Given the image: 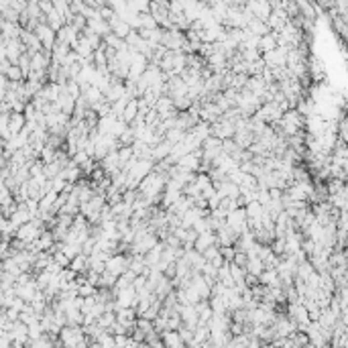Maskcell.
<instances>
[{"mask_svg":"<svg viewBox=\"0 0 348 348\" xmlns=\"http://www.w3.org/2000/svg\"><path fill=\"white\" fill-rule=\"evenodd\" d=\"M59 340L63 342V348H79L81 344H86L90 338L86 336L84 328H74V326H65L59 334Z\"/></svg>","mask_w":348,"mask_h":348,"instance_id":"cell-1","label":"cell"},{"mask_svg":"<svg viewBox=\"0 0 348 348\" xmlns=\"http://www.w3.org/2000/svg\"><path fill=\"white\" fill-rule=\"evenodd\" d=\"M236 135V122L234 120H228V118H222L218 122L212 124V137H216L220 141H226V139H234Z\"/></svg>","mask_w":348,"mask_h":348,"instance_id":"cell-2","label":"cell"},{"mask_svg":"<svg viewBox=\"0 0 348 348\" xmlns=\"http://www.w3.org/2000/svg\"><path fill=\"white\" fill-rule=\"evenodd\" d=\"M287 53L289 49L287 47H277L275 51H269L263 55V61L267 65L269 70H275V68H287Z\"/></svg>","mask_w":348,"mask_h":348,"instance_id":"cell-3","label":"cell"},{"mask_svg":"<svg viewBox=\"0 0 348 348\" xmlns=\"http://www.w3.org/2000/svg\"><path fill=\"white\" fill-rule=\"evenodd\" d=\"M106 271L114 273L116 277L124 275L126 271H130V257L128 255H112L106 261Z\"/></svg>","mask_w":348,"mask_h":348,"instance_id":"cell-4","label":"cell"},{"mask_svg":"<svg viewBox=\"0 0 348 348\" xmlns=\"http://www.w3.org/2000/svg\"><path fill=\"white\" fill-rule=\"evenodd\" d=\"M188 92H190V88L186 86V81H184V77H181V76L169 77V81H167V96L171 98L173 102L181 100V98H186Z\"/></svg>","mask_w":348,"mask_h":348,"instance_id":"cell-5","label":"cell"},{"mask_svg":"<svg viewBox=\"0 0 348 348\" xmlns=\"http://www.w3.org/2000/svg\"><path fill=\"white\" fill-rule=\"evenodd\" d=\"M45 230H41V228H37L33 222H29V224H25V226H21L19 230H16V234H14V238H19V240H23V242H35V240H39L41 238V234H43Z\"/></svg>","mask_w":348,"mask_h":348,"instance_id":"cell-6","label":"cell"},{"mask_svg":"<svg viewBox=\"0 0 348 348\" xmlns=\"http://www.w3.org/2000/svg\"><path fill=\"white\" fill-rule=\"evenodd\" d=\"M100 167L104 169V173H106L108 177H114L116 173H120V171H122V161H120V157H118V151L110 153L108 157H104V159L100 161Z\"/></svg>","mask_w":348,"mask_h":348,"instance_id":"cell-7","label":"cell"},{"mask_svg":"<svg viewBox=\"0 0 348 348\" xmlns=\"http://www.w3.org/2000/svg\"><path fill=\"white\" fill-rule=\"evenodd\" d=\"M179 313H181V320H184V326L190 328V330H195L200 326V313H197L195 306H181L179 308Z\"/></svg>","mask_w":348,"mask_h":348,"instance_id":"cell-8","label":"cell"},{"mask_svg":"<svg viewBox=\"0 0 348 348\" xmlns=\"http://www.w3.org/2000/svg\"><path fill=\"white\" fill-rule=\"evenodd\" d=\"M116 304H118V308H137L139 306V293L135 287H128L124 291L118 293V297H116Z\"/></svg>","mask_w":348,"mask_h":348,"instance_id":"cell-9","label":"cell"},{"mask_svg":"<svg viewBox=\"0 0 348 348\" xmlns=\"http://www.w3.org/2000/svg\"><path fill=\"white\" fill-rule=\"evenodd\" d=\"M246 8L253 12V16L255 19H261V21H269V16H271V12H273V8H271V2H246Z\"/></svg>","mask_w":348,"mask_h":348,"instance_id":"cell-10","label":"cell"},{"mask_svg":"<svg viewBox=\"0 0 348 348\" xmlns=\"http://www.w3.org/2000/svg\"><path fill=\"white\" fill-rule=\"evenodd\" d=\"M287 23H291V19H289V14L285 10H273L271 16H269V21H267V25L271 27V31H277V33L283 31V27Z\"/></svg>","mask_w":348,"mask_h":348,"instance_id":"cell-11","label":"cell"},{"mask_svg":"<svg viewBox=\"0 0 348 348\" xmlns=\"http://www.w3.org/2000/svg\"><path fill=\"white\" fill-rule=\"evenodd\" d=\"M79 35L81 33H77L72 25H65L59 33H57V43H65V45H70V47H74L76 43H77V39H79Z\"/></svg>","mask_w":348,"mask_h":348,"instance_id":"cell-12","label":"cell"},{"mask_svg":"<svg viewBox=\"0 0 348 348\" xmlns=\"http://www.w3.org/2000/svg\"><path fill=\"white\" fill-rule=\"evenodd\" d=\"M192 287L197 291V295L202 297V302H210L212 300V287L206 283V279L202 275H195L192 279Z\"/></svg>","mask_w":348,"mask_h":348,"instance_id":"cell-13","label":"cell"},{"mask_svg":"<svg viewBox=\"0 0 348 348\" xmlns=\"http://www.w3.org/2000/svg\"><path fill=\"white\" fill-rule=\"evenodd\" d=\"M214 188H216V192L220 193V197H230V200H238V197L242 195L240 186L232 184V181H224V184L214 186Z\"/></svg>","mask_w":348,"mask_h":348,"instance_id":"cell-14","label":"cell"},{"mask_svg":"<svg viewBox=\"0 0 348 348\" xmlns=\"http://www.w3.org/2000/svg\"><path fill=\"white\" fill-rule=\"evenodd\" d=\"M216 242H218L216 232H204V234H200V236H197V240H195V251L204 255L210 246H218Z\"/></svg>","mask_w":348,"mask_h":348,"instance_id":"cell-15","label":"cell"},{"mask_svg":"<svg viewBox=\"0 0 348 348\" xmlns=\"http://www.w3.org/2000/svg\"><path fill=\"white\" fill-rule=\"evenodd\" d=\"M173 291H175V285H173V279H169V277H163L159 281V285L155 287V295L159 302H165Z\"/></svg>","mask_w":348,"mask_h":348,"instance_id":"cell-16","label":"cell"},{"mask_svg":"<svg viewBox=\"0 0 348 348\" xmlns=\"http://www.w3.org/2000/svg\"><path fill=\"white\" fill-rule=\"evenodd\" d=\"M110 27H112V33H114V35H116V37H120V39H124V41H126V37L130 35V33L135 31V29H132L126 21H122L120 16H116L114 21H110Z\"/></svg>","mask_w":348,"mask_h":348,"instance_id":"cell-17","label":"cell"},{"mask_svg":"<svg viewBox=\"0 0 348 348\" xmlns=\"http://www.w3.org/2000/svg\"><path fill=\"white\" fill-rule=\"evenodd\" d=\"M259 281H261L263 287H283L277 269H265V273L259 277Z\"/></svg>","mask_w":348,"mask_h":348,"instance_id":"cell-18","label":"cell"},{"mask_svg":"<svg viewBox=\"0 0 348 348\" xmlns=\"http://www.w3.org/2000/svg\"><path fill=\"white\" fill-rule=\"evenodd\" d=\"M171 153H173V145L169 141H161L157 147H153V161L161 163L163 159H167Z\"/></svg>","mask_w":348,"mask_h":348,"instance_id":"cell-19","label":"cell"},{"mask_svg":"<svg viewBox=\"0 0 348 348\" xmlns=\"http://www.w3.org/2000/svg\"><path fill=\"white\" fill-rule=\"evenodd\" d=\"M74 51L81 57V59H88V57H92L94 55V49H92V45H90V41L84 37V35H79V39H77V43L72 47Z\"/></svg>","mask_w":348,"mask_h":348,"instance_id":"cell-20","label":"cell"},{"mask_svg":"<svg viewBox=\"0 0 348 348\" xmlns=\"http://www.w3.org/2000/svg\"><path fill=\"white\" fill-rule=\"evenodd\" d=\"M246 29L251 31V35H255V37H265L271 33V27L267 25V21H261V19H253Z\"/></svg>","mask_w":348,"mask_h":348,"instance_id":"cell-21","label":"cell"},{"mask_svg":"<svg viewBox=\"0 0 348 348\" xmlns=\"http://www.w3.org/2000/svg\"><path fill=\"white\" fill-rule=\"evenodd\" d=\"M49 68H51V57L49 55H45L43 51L33 55V70L35 72H47Z\"/></svg>","mask_w":348,"mask_h":348,"instance_id":"cell-22","label":"cell"},{"mask_svg":"<svg viewBox=\"0 0 348 348\" xmlns=\"http://www.w3.org/2000/svg\"><path fill=\"white\" fill-rule=\"evenodd\" d=\"M84 98H86V102L90 104V108H94V106H98V104L104 100V94L98 90L96 86H90L88 90H84Z\"/></svg>","mask_w":348,"mask_h":348,"instance_id":"cell-23","label":"cell"},{"mask_svg":"<svg viewBox=\"0 0 348 348\" xmlns=\"http://www.w3.org/2000/svg\"><path fill=\"white\" fill-rule=\"evenodd\" d=\"M184 200V192H165L163 193V202H161V208L163 210H169L171 206H175L177 202Z\"/></svg>","mask_w":348,"mask_h":348,"instance_id":"cell-24","label":"cell"},{"mask_svg":"<svg viewBox=\"0 0 348 348\" xmlns=\"http://www.w3.org/2000/svg\"><path fill=\"white\" fill-rule=\"evenodd\" d=\"M277 47H279V43H277V39H275L273 33H269V35L261 37V47H259V51H261L263 55H265V53H269V51H275Z\"/></svg>","mask_w":348,"mask_h":348,"instance_id":"cell-25","label":"cell"},{"mask_svg":"<svg viewBox=\"0 0 348 348\" xmlns=\"http://www.w3.org/2000/svg\"><path fill=\"white\" fill-rule=\"evenodd\" d=\"M53 244H55V238H53V232H51V230H45L43 234H41V238L37 240V246H39L41 253H43V251H51Z\"/></svg>","mask_w":348,"mask_h":348,"instance_id":"cell-26","label":"cell"},{"mask_svg":"<svg viewBox=\"0 0 348 348\" xmlns=\"http://www.w3.org/2000/svg\"><path fill=\"white\" fill-rule=\"evenodd\" d=\"M2 271L10 273V275H14V277H21V275H23V271H21V267H19V261H16L14 257L2 259Z\"/></svg>","mask_w":348,"mask_h":348,"instance_id":"cell-27","label":"cell"},{"mask_svg":"<svg viewBox=\"0 0 348 348\" xmlns=\"http://www.w3.org/2000/svg\"><path fill=\"white\" fill-rule=\"evenodd\" d=\"M116 120L118 118H114V116H104V118H100V122H98V130H100V135H112V128L116 124Z\"/></svg>","mask_w":348,"mask_h":348,"instance_id":"cell-28","label":"cell"},{"mask_svg":"<svg viewBox=\"0 0 348 348\" xmlns=\"http://www.w3.org/2000/svg\"><path fill=\"white\" fill-rule=\"evenodd\" d=\"M135 118H139V100H130V102H128V106H126V110H124L122 120L130 124Z\"/></svg>","mask_w":348,"mask_h":348,"instance_id":"cell-29","label":"cell"},{"mask_svg":"<svg viewBox=\"0 0 348 348\" xmlns=\"http://www.w3.org/2000/svg\"><path fill=\"white\" fill-rule=\"evenodd\" d=\"M246 273L248 275H255V277H261L265 273V263L261 259H251L246 265Z\"/></svg>","mask_w":348,"mask_h":348,"instance_id":"cell-30","label":"cell"},{"mask_svg":"<svg viewBox=\"0 0 348 348\" xmlns=\"http://www.w3.org/2000/svg\"><path fill=\"white\" fill-rule=\"evenodd\" d=\"M161 338H163V342H165V348H177V346L184 344V340H181L179 332H165Z\"/></svg>","mask_w":348,"mask_h":348,"instance_id":"cell-31","label":"cell"},{"mask_svg":"<svg viewBox=\"0 0 348 348\" xmlns=\"http://www.w3.org/2000/svg\"><path fill=\"white\" fill-rule=\"evenodd\" d=\"M238 53L242 55V59H244L246 63H251V65L263 59V53L259 51V49H242V51H238Z\"/></svg>","mask_w":348,"mask_h":348,"instance_id":"cell-32","label":"cell"},{"mask_svg":"<svg viewBox=\"0 0 348 348\" xmlns=\"http://www.w3.org/2000/svg\"><path fill=\"white\" fill-rule=\"evenodd\" d=\"M188 137V132L186 130H181V128H171V130H167V135H165V141H169L171 145H177V143H181Z\"/></svg>","mask_w":348,"mask_h":348,"instance_id":"cell-33","label":"cell"},{"mask_svg":"<svg viewBox=\"0 0 348 348\" xmlns=\"http://www.w3.org/2000/svg\"><path fill=\"white\" fill-rule=\"evenodd\" d=\"M139 21H141V29H149V31L159 29V25H157V21L153 19V14H151V12H143V14H139Z\"/></svg>","mask_w":348,"mask_h":348,"instance_id":"cell-34","label":"cell"},{"mask_svg":"<svg viewBox=\"0 0 348 348\" xmlns=\"http://www.w3.org/2000/svg\"><path fill=\"white\" fill-rule=\"evenodd\" d=\"M269 246H271L273 255H277V257H285L287 255V242H285V238H275Z\"/></svg>","mask_w":348,"mask_h":348,"instance_id":"cell-35","label":"cell"},{"mask_svg":"<svg viewBox=\"0 0 348 348\" xmlns=\"http://www.w3.org/2000/svg\"><path fill=\"white\" fill-rule=\"evenodd\" d=\"M244 210H246V216L251 218V220H259V218L263 216V212H265V208H263L259 202H253V204H248Z\"/></svg>","mask_w":348,"mask_h":348,"instance_id":"cell-36","label":"cell"},{"mask_svg":"<svg viewBox=\"0 0 348 348\" xmlns=\"http://www.w3.org/2000/svg\"><path fill=\"white\" fill-rule=\"evenodd\" d=\"M311 273H316V269H313V265H311V261L308 259L306 263H300V267H297V279H308Z\"/></svg>","mask_w":348,"mask_h":348,"instance_id":"cell-37","label":"cell"},{"mask_svg":"<svg viewBox=\"0 0 348 348\" xmlns=\"http://www.w3.org/2000/svg\"><path fill=\"white\" fill-rule=\"evenodd\" d=\"M128 102H130V98H122V100H118V102L112 104V116H114V118H122Z\"/></svg>","mask_w":348,"mask_h":348,"instance_id":"cell-38","label":"cell"},{"mask_svg":"<svg viewBox=\"0 0 348 348\" xmlns=\"http://www.w3.org/2000/svg\"><path fill=\"white\" fill-rule=\"evenodd\" d=\"M116 281H118V277H116L114 273H110V271H104V273H102V277H100V287H108V289H114ZM100 287H98V289H100Z\"/></svg>","mask_w":348,"mask_h":348,"instance_id":"cell-39","label":"cell"},{"mask_svg":"<svg viewBox=\"0 0 348 348\" xmlns=\"http://www.w3.org/2000/svg\"><path fill=\"white\" fill-rule=\"evenodd\" d=\"M118 141H120V147H132V145L137 143V132L128 126V130L122 132V137H120Z\"/></svg>","mask_w":348,"mask_h":348,"instance_id":"cell-40","label":"cell"},{"mask_svg":"<svg viewBox=\"0 0 348 348\" xmlns=\"http://www.w3.org/2000/svg\"><path fill=\"white\" fill-rule=\"evenodd\" d=\"M10 81H27L25 79V74H23V70L19 68V65H10V68H8V72L4 74Z\"/></svg>","mask_w":348,"mask_h":348,"instance_id":"cell-41","label":"cell"},{"mask_svg":"<svg viewBox=\"0 0 348 348\" xmlns=\"http://www.w3.org/2000/svg\"><path fill=\"white\" fill-rule=\"evenodd\" d=\"M0 204H2V208H8L14 204V193L6 186H2V192H0Z\"/></svg>","mask_w":348,"mask_h":348,"instance_id":"cell-42","label":"cell"},{"mask_svg":"<svg viewBox=\"0 0 348 348\" xmlns=\"http://www.w3.org/2000/svg\"><path fill=\"white\" fill-rule=\"evenodd\" d=\"M96 342L100 344V348H118V346H116V338H114L110 332H104Z\"/></svg>","mask_w":348,"mask_h":348,"instance_id":"cell-43","label":"cell"},{"mask_svg":"<svg viewBox=\"0 0 348 348\" xmlns=\"http://www.w3.org/2000/svg\"><path fill=\"white\" fill-rule=\"evenodd\" d=\"M118 157H120L122 165L130 163L132 159H135V149H132V147H120V151H118Z\"/></svg>","mask_w":348,"mask_h":348,"instance_id":"cell-44","label":"cell"},{"mask_svg":"<svg viewBox=\"0 0 348 348\" xmlns=\"http://www.w3.org/2000/svg\"><path fill=\"white\" fill-rule=\"evenodd\" d=\"M94 63H96V68H108V57H106L104 49H98V51H94Z\"/></svg>","mask_w":348,"mask_h":348,"instance_id":"cell-45","label":"cell"},{"mask_svg":"<svg viewBox=\"0 0 348 348\" xmlns=\"http://www.w3.org/2000/svg\"><path fill=\"white\" fill-rule=\"evenodd\" d=\"M195 186H197V190H200V192H204L206 188H210V186H214V184H212V179H210V175H208V173H197Z\"/></svg>","mask_w":348,"mask_h":348,"instance_id":"cell-46","label":"cell"},{"mask_svg":"<svg viewBox=\"0 0 348 348\" xmlns=\"http://www.w3.org/2000/svg\"><path fill=\"white\" fill-rule=\"evenodd\" d=\"M128 122H124L122 118H118V120H116V124H114V128H112V137H116V139H120L122 137V132L124 130H128Z\"/></svg>","mask_w":348,"mask_h":348,"instance_id":"cell-47","label":"cell"},{"mask_svg":"<svg viewBox=\"0 0 348 348\" xmlns=\"http://www.w3.org/2000/svg\"><path fill=\"white\" fill-rule=\"evenodd\" d=\"M137 328H139V330H143L145 334H151V332H155V326H153V322H151V320H147V318H139V320H137Z\"/></svg>","mask_w":348,"mask_h":348,"instance_id":"cell-48","label":"cell"},{"mask_svg":"<svg viewBox=\"0 0 348 348\" xmlns=\"http://www.w3.org/2000/svg\"><path fill=\"white\" fill-rule=\"evenodd\" d=\"M220 255L224 257L226 263H232L234 261V255H236V248L234 246H220Z\"/></svg>","mask_w":348,"mask_h":348,"instance_id":"cell-49","label":"cell"},{"mask_svg":"<svg viewBox=\"0 0 348 348\" xmlns=\"http://www.w3.org/2000/svg\"><path fill=\"white\" fill-rule=\"evenodd\" d=\"M218 257H222V255H220V246H210L208 251L204 253V259H206L208 263H214Z\"/></svg>","mask_w":348,"mask_h":348,"instance_id":"cell-50","label":"cell"},{"mask_svg":"<svg viewBox=\"0 0 348 348\" xmlns=\"http://www.w3.org/2000/svg\"><path fill=\"white\" fill-rule=\"evenodd\" d=\"M98 293V287L90 285V283H84V285H79V295L81 297H94Z\"/></svg>","mask_w":348,"mask_h":348,"instance_id":"cell-51","label":"cell"},{"mask_svg":"<svg viewBox=\"0 0 348 348\" xmlns=\"http://www.w3.org/2000/svg\"><path fill=\"white\" fill-rule=\"evenodd\" d=\"M39 6H41V12H43V14H47V16L55 10L53 0H39Z\"/></svg>","mask_w":348,"mask_h":348,"instance_id":"cell-52","label":"cell"},{"mask_svg":"<svg viewBox=\"0 0 348 348\" xmlns=\"http://www.w3.org/2000/svg\"><path fill=\"white\" fill-rule=\"evenodd\" d=\"M53 259H55V263H57V265H61L63 269H70L72 261H70L68 257H65V253H55V255H53Z\"/></svg>","mask_w":348,"mask_h":348,"instance_id":"cell-53","label":"cell"},{"mask_svg":"<svg viewBox=\"0 0 348 348\" xmlns=\"http://www.w3.org/2000/svg\"><path fill=\"white\" fill-rule=\"evenodd\" d=\"M68 92H70V96L72 98H76V100H77V98L81 96V88H79V84H77V81H70V84H68Z\"/></svg>","mask_w":348,"mask_h":348,"instance_id":"cell-54","label":"cell"},{"mask_svg":"<svg viewBox=\"0 0 348 348\" xmlns=\"http://www.w3.org/2000/svg\"><path fill=\"white\" fill-rule=\"evenodd\" d=\"M234 265H238V267H244L246 269V265H248V255L246 253H236L234 255V261H232Z\"/></svg>","mask_w":348,"mask_h":348,"instance_id":"cell-55","label":"cell"},{"mask_svg":"<svg viewBox=\"0 0 348 348\" xmlns=\"http://www.w3.org/2000/svg\"><path fill=\"white\" fill-rule=\"evenodd\" d=\"M244 283H246V287H248V289H255L257 285H261V281H259V277H255V275H246Z\"/></svg>","mask_w":348,"mask_h":348,"instance_id":"cell-56","label":"cell"},{"mask_svg":"<svg viewBox=\"0 0 348 348\" xmlns=\"http://www.w3.org/2000/svg\"><path fill=\"white\" fill-rule=\"evenodd\" d=\"M84 10H86V2H79V0L72 2V12L74 14H84Z\"/></svg>","mask_w":348,"mask_h":348,"instance_id":"cell-57","label":"cell"},{"mask_svg":"<svg viewBox=\"0 0 348 348\" xmlns=\"http://www.w3.org/2000/svg\"><path fill=\"white\" fill-rule=\"evenodd\" d=\"M132 287H135L137 291H143V289L147 287V277H145V275L137 277V281H135V283H132Z\"/></svg>","mask_w":348,"mask_h":348,"instance_id":"cell-58","label":"cell"},{"mask_svg":"<svg viewBox=\"0 0 348 348\" xmlns=\"http://www.w3.org/2000/svg\"><path fill=\"white\" fill-rule=\"evenodd\" d=\"M263 348H277V346H275L273 342H265V344H263Z\"/></svg>","mask_w":348,"mask_h":348,"instance_id":"cell-59","label":"cell"},{"mask_svg":"<svg viewBox=\"0 0 348 348\" xmlns=\"http://www.w3.org/2000/svg\"><path fill=\"white\" fill-rule=\"evenodd\" d=\"M342 193H344V197H346V200H348V184L344 186V190H342Z\"/></svg>","mask_w":348,"mask_h":348,"instance_id":"cell-60","label":"cell"}]
</instances>
